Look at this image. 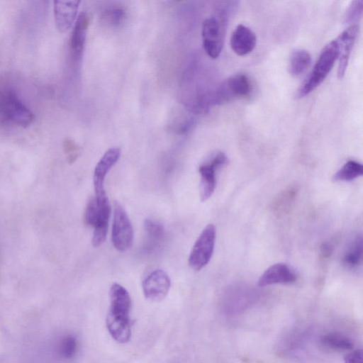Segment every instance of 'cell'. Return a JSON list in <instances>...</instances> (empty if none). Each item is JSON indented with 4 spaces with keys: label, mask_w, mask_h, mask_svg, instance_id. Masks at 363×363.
I'll use <instances>...</instances> for the list:
<instances>
[{
    "label": "cell",
    "mask_w": 363,
    "mask_h": 363,
    "mask_svg": "<svg viewBox=\"0 0 363 363\" xmlns=\"http://www.w3.org/2000/svg\"><path fill=\"white\" fill-rule=\"evenodd\" d=\"M54 13L57 28L65 33L74 22L80 4L79 1H55Z\"/></svg>",
    "instance_id": "cell-16"
},
{
    "label": "cell",
    "mask_w": 363,
    "mask_h": 363,
    "mask_svg": "<svg viewBox=\"0 0 363 363\" xmlns=\"http://www.w3.org/2000/svg\"><path fill=\"white\" fill-rule=\"evenodd\" d=\"M345 363H362V350L352 351L345 356Z\"/></svg>",
    "instance_id": "cell-27"
},
{
    "label": "cell",
    "mask_w": 363,
    "mask_h": 363,
    "mask_svg": "<svg viewBox=\"0 0 363 363\" xmlns=\"http://www.w3.org/2000/svg\"><path fill=\"white\" fill-rule=\"evenodd\" d=\"M35 116L16 91L0 85V125L25 128L33 123Z\"/></svg>",
    "instance_id": "cell-2"
},
{
    "label": "cell",
    "mask_w": 363,
    "mask_h": 363,
    "mask_svg": "<svg viewBox=\"0 0 363 363\" xmlns=\"http://www.w3.org/2000/svg\"><path fill=\"white\" fill-rule=\"evenodd\" d=\"M77 350V341L73 335L63 337L58 345V351L61 357L70 359L74 356Z\"/></svg>",
    "instance_id": "cell-23"
},
{
    "label": "cell",
    "mask_w": 363,
    "mask_h": 363,
    "mask_svg": "<svg viewBox=\"0 0 363 363\" xmlns=\"http://www.w3.org/2000/svg\"><path fill=\"white\" fill-rule=\"evenodd\" d=\"M111 215V205L107 195L91 198L84 213V223L94 230L106 232Z\"/></svg>",
    "instance_id": "cell-7"
},
{
    "label": "cell",
    "mask_w": 363,
    "mask_h": 363,
    "mask_svg": "<svg viewBox=\"0 0 363 363\" xmlns=\"http://www.w3.org/2000/svg\"><path fill=\"white\" fill-rule=\"evenodd\" d=\"M363 11V2L362 1H353L348 6L345 14V22L350 26H354L362 17Z\"/></svg>",
    "instance_id": "cell-24"
},
{
    "label": "cell",
    "mask_w": 363,
    "mask_h": 363,
    "mask_svg": "<svg viewBox=\"0 0 363 363\" xmlns=\"http://www.w3.org/2000/svg\"><path fill=\"white\" fill-rule=\"evenodd\" d=\"M111 241L115 249L119 252L127 251L133 242L131 222L126 211L118 201H115L113 206Z\"/></svg>",
    "instance_id": "cell-5"
},
{
    "label": "cell",
    "mask_w": 363,
    "mask_h": 363,
    "mask_svg": "<svg viewBox=\"0 0 363 363\" xmlns=\"http://www.w3.org/2000/svg\"><path fill=\"white\" fill-rule=\"evenodd\" d=\"M256 43L255 33L242 24L236 26L230 40L231 49L239 56H245L251 52L255 48Z\"/></svg>",
    "instance_id": "cell-14"
},
{
    "label": "cell",
    "mask_w": 363,
    "mask_h": 363,
    "mask_svg": "<svg viewBox=\"0 0 363 363\" xmlns=\"http://www.w3.org/2000/svg\"><path fill=\"white\" fill-rule=\"evenodd\" d=\"M143 227L146 234L144 248L150 252L162 243L164 238L165 229L161 223L151 218H146L144 220Z\"/></svg>",
    "instance_id": "cell-17"
},
{
    "label": "cell",
    "mask_w": 363,
    "mask_h": 363,
    "mask_svg": "<svg viewBox=\"0 0 363 363\" xmlns=\"http://www.w3.org/2000/svg\"><path fill=\"white\" fill-rule=\"evenodd\" d=\"M216 238L214 225L208 224L196 240L189 257V264L194 271L205 267L211 259Z\"/></svg>",
    "instance_id": "cell-4"
},
{
    "label": "cell",
    "mask_w": 363,
    "mask_h": 363,
    "mask_svg": "<svg viewBox=\"0 0 363 363\" xmlns=\"http://www.w3.org/2000/svg\"><path fill=\"white\" fill-rule=\"evenodd\" d=\"M362 237L357 236L348 246L344 257V264L350 269L358 267L362 263Z\"/></svg>",
    "instance_id": "cell-19"
},
{
    "label": "cell",
    "mask_w": 363,
    "mask_h": 363,
    "mask_svg": "<svg viewBox=\"0 0 363 363\" xmlns=\"http://www.w3.org/2000/svg\"><path fill=\"white\" fill-rule=\"evenodd\" d=\"M323 345L337 350H350L353 347V342L347 336L338 333H330L321 337Z\"/></svg>",
    "instance_id": "cell-21"
},
{
    "label": "cell",
    "mask_w": 363,
    "mask_h": 363,
    "mask_svg": "<svg viewBox=\"0 0 363 363\" xmlns=\"http://www.w3.org/2000/svg\"><path fill=\"white\" fill-rule=\"evenodd\" d=\"M171 280L166 272L156 269L150 273L143 281L144 296L151 301H160L167 295Z\"/></svg>",
    "instance_id": "cell-10"
},
{
    "label": "cell",
    "mask_w": 363,
    "mask_h": 363,
    "mask_svg": "<svg viewBox=\"0 0 363 363\" xmlns=\"http://www.w3.org/2000/svg\"><path fill=\"white\" fill-rule=\"evenodd\" d=\"M225 18L220 21L216 17H211L203 23L201 34L203 48L206 54L213 59L220 55L223 48Z\"/></svg>",
    "instance_id": "cell-8"
},
{
    "label": "cell",
    "mask_w": 363,
    "mask_h": 363,
    "mask_svg": "<svg viewBox=\"0 0 363 363\" xmlns=\"http://www.w3.org/2000/svg\"><path fill=\"white\" fill-rule=\"evenodd\" d=\"M339 43L336 38L326 45L321 51L311 73L298 89L296 95L298 98L309 94L323 82L339 58Z\"/></svg>",
    "instance_id": "cell-3"
},
{
    "label": "cell",
    "mask_w": 363,
    "mask_h": 363,
    "mask_svg": "<svg viewBox=\"0 0 363 363\" xmlns=\"http://www.w3.org/2000/svg\"><path fill=\"white\" fill-rule=\"evenodd\" d=\"M106 195V193L101 194H95V197H99L102 196ZM108 231L106 232H99L94 230L93 235L91 238V245L94 247H97L101 246L106 240L107 237Z\"/></svg>",
    "instance_id": "cell-26"
},
{
    "label": "cell",
    "mask_w": 363,
    "mask_h": 363,
    "mask_svg": "<svg viewBox=\"0 0 363 363\" xmlns=\"http://www.w3.org/2000/svg\"><path fill=\"white\" fill-rule=\"evenodd\" d=\"M63 149L67 155L69 163H73L80 155V148L71 138H65L63 141Z\"/></svg>",
    "instance_id": "cell-25"
},
{
    "label": "cell",
    "mask_w": 363,
    "mask_h": 363,
    "mask_svg": "<svg viewBox=\"0 0 363 363\" xmlns=\"http://www.w3.org/2000/svg\"><path fill=\"white\" fill-rule=\"evenodd\" d=\"M296 273L284 263H276L268 267L258 279L259 286L277 284H291L296 280Z\"/></svg>",
    "instance_id": "cell-13"
},
{
    "label": "cell",
    "mask_w": 363,
    "mask_h": 363,
    "mask_svg": "<svg viewBox=\"0 0 363 363\" xmlns=\"http://www.w3.org/2000/svg\"><path fill=\"white\" fill-rule=\"evenodd\" d=\"M252 89V82L246 74H236L218 87L213 101L217 104H223L233 100L249 97Z\"/></svg>",
    "instance_id": "cell-6"
},
{
    "label": "cell",
    "mask_w": 363,
    "mask_h": 363,
    "mask_svg": "<svg viewBox=\"0 0 363 363\" xmlns=\"http://www.w3.org/2000/svg\"><path fill=\"white\" fill-rule=\"evenodd\" d=\"M362 174V164L354 160H349L335 172L333 179L335 182H350Z\"/></svg>",
    "instance_id": "cell-20"
},
{
    "label": "cell",
    "mask_w": 363,
    "mask_h": 363,
    "mask_svg": "<svg viewBox=\"0 0 363 363\" xmlns=\"http://www.w3.org/2000/svg\"><path fill=\"white\" fill-rule=\"evenodd\" d=\"M358 30L359 27L357 25L350 26L337 38L340 48L339 66L337 69V77L339 79H342L345 76Z\"/></svg>",
    "instance_id": "cell-15"
},
{
    "label": "cell",
    "mask_w": 363,
    "mask_h": 363,
    "mask_svg": "<svg viewBox=\"0 0 363 363\" xmlns=\"http://www.w3.org/2000/svg\"><path fill=\"white\" fill-rule=\"evenodd\" d=\"M109 299L110 306L106 319L107 329L116 341L127 342L131 336L130 296L123 286L114 283L110 287Z\"/></svg>",
    "instance_id": "cell-1"
},
{
    "label": "cell",
    "mask_w": 363,
    "mask_h": 363,
    "mask_svg": "<svg viewBox=\"0 0 363 363\" xmlns=\"http://www.w3.org/2000/svg\"><path fill=\"white\" fill-rule=\"evenodd\" d=\"M121 156V149L111 147L108 149L96 164L93 176V183L95 194L106 192L104 189L105 178L112 168L118 162Z\"/></svg>",
    "instance_id": "cell-11"
},
{
    "label": "cell",
    "mask_w": 363,
    "mask_h": 363,
    "mask_svg": "<svg viewBox=\"0 0 363 363\" xmlns=\"http://www.w3.org/2000/svg\"><path fill=\"white\" fill-rule=\"evenodd\" d=\"M227 162V156L219 152L210 161L199 167V195L202 201L208 200L213 194L216 186V172Z\"/></svg>",
    "instance_id": "cell-9"
},
{
    "label": "cell",
    "mask_w": 363,
    "mask_h": 363,
    "mask_svg": "<svg viewBox=\"0 0 363 363\" xmlns=\"http://www.w3.org/2000/svg\"><path fill=\"white\" fill-rule=\"evenodd\" d=\"M311 63V56L307 50H296L290 56L289 73L294 77H298L308 68Z\"/></svg>",
    "instance_id": "cell-18"
},
{
    "label": "cell",
    "mask_w": 363,
    "mask_h": 363,
    "mask_svg": "<svg viewBox=\"0 0 363 363\" xmlns=\"http://www.w3.org/2000/svg\"><path fill=\"white\" fill-rule=\"evenodd\" d=\"M89 24V14L81 12L77 18L69 40V52L74 61H78L82 57Z\"/></svg>",
    "instance_id": "cell-12"
},
{
    "label": "cell",
    "mask_w": 363,
    "mask_h": 363,
    "mask_svg": "<svg viewBox=\"0 0 363 363\" xmlns=\"http://www.w3.org/2000/svg\"><path fill=\"white\" fill-rule=\"evenodd\" d=\"M125 17L126 13L123 8L113 7L106 10L101 18L107 25L118 27L124 22Z\"/></svg>",
    "instance_id": "cell-22"
}]
</instances>
